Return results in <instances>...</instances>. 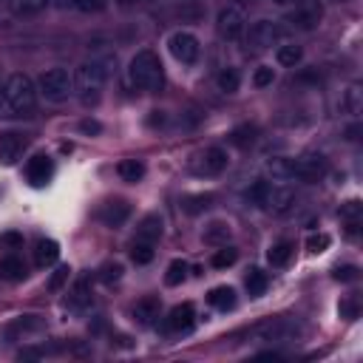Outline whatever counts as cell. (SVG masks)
<instances>
[{
    "mask_svg": "<svg viewBox=\"0 0 363 363\" xmlns=\"http://www.w3.org/2000/svg\"><path fill=\"white\" fill-rule=\"evenodd\" d=\"M60 258V244L54 241V238H40L37 244H34V264L37 267H48V264H54Z\"/></svg>",
    "mask_w": 363,
    "mask_h": 363,
    "instance_id": "cell-16",
    "label": "cell"
},
{
    "mask_svg": "<svg viewBox=\"0 0 363 363\" xmlns=\"http://www.w3.org/2000/svg\"><path fill=\"white\" fill-rule=\"evenodd\" d=\"M68 275H71V267H68V264H60V267L51 272V278H48V289H51V292H60L62 284L68 281Z\"/></svg>",
    "mask_w": 363,
    "mask_h": 363,
    "instance_id": "cell-41",
    "label": "cell"
},
{
    "mask_svg": "<svg viewBox=\"0 0 363 363\" xmlns=\"http://www.w3.org/2000/svg\"><path fill=\"white\" fill-rule=\"evenodd\" d=\"M105 79H108V68H105L102 60L82 62V65L77 68V74H74V85H77V91L82 94L85 102H96L99 88L105 85Z\"/></svg>",
    "mask_w": 363,
    "mask_h": 363,
    "instance_id": "cell-3",
    "label": "cell"
},
{
    "mask_svg": "<svg viewBox=\"0 0 363 363\" xmlns=\"http://www.w3.org/2000/svg\"><path fill=\"white\" fill-rule=\"evenodd\" d=\"M337 312H340L343 320H357V318H360V303H357V298H343V301L337 303Z\"/></svg>",
    "mask_w": 363,
    "mask_h": 363,
    "instance_id": "cell-40",
    "label": "cell"
},
{
    "mask_svg": "<svg viewBox=\"0 0 363 363\" xmlns=\"http://www.w3.org/2000/svg\"><path fill=\"white\" fill-rule=\"evenodd\" d=\"M357 275H360V269H357L354 264H343V267H335V281H340V284L357 281Z\"/></svg>",
    "mask_w": 363,
    "mask_h": 363,
    "instance_id": "cell-44",
    "label": "cell"
},
{
    "mask_svg": "<svg viewBox=\"0 0 363 363\" xmlns=\"http://www.w3.org/2000/svg\"><path fill=\"white\" fill-rule=\"evenodd\" d=\"M235 258H238V250H235V247H221V250H216V252H213L210 264H213L216 269H224V267H233V264H235Z\"/></svg>",
    "mask_w": 363,
    "mask_h": 363,
    "instance_id": "cell-35",
    "label": "cell"
},
{
    "mask_svg": "<svg viewBox=\"0 0 363 363\" xmlns=\"http://www.w3.org/2000/svg\"><path fill=\"white\" fill-rule=\"evenodd\" d=\"M167 48H170L173 60L184 62V65H190V62L199 60V40H196L190 31H176V34L167 40Z\"/></svg>",
    "mask_w": 363,
    "mask_h": 363,
    "instance_id": "cell-7",
    "label": "cell"
},
{
    "mask_svg": "<svg viewBox=\"0 0 363 363\" xmlns=\"http://www.w3.org/2000/svg\"><path fill=\"white\" fill-rule=\"evenodd\" d=\"M68 303H71L74 309H85V306L94 303V292H91V281H88V278H79V281L74 284V289H71V295H68Z\"/></svg>",
    "mask_w": 363,
    "mask_h": 363,
    "instance_id": "cell-20",
    "label": "cell"
},
{
    "mask_svg": "<svg viewBox=\"0 0 363 363\" xmlns=\"http://www.w3.org/2000/svg\"><path fill=\"white\" fill-rule=\"evenodd\" d=\"M51 3H54V6H60V9H65V6H71L74 0H51Z\"/></svg>",
    "mask_w": 363,
    "mask_h": 363,
    "instance_id": "cell-49",
    "label": "cell"
},
{
    "mask_svg": "<svg viewBox=\"0 0 363 363\" xmlns=\"http://www.w3.org/2000/svg\"><path fill=\"white\" fill-rule=\"evenodd\" d=\"M26 145H28L26 133H17V130L0 133V162L3 164H14L20 159V153L26 150Z\"/></svg>",
    "mask_w": 363,
    "mask_h": 363,
    "instance_id": "cell-12",
    "label": "cell"
},
{
    "mask_svg": "<svg viewBox=\"0 0 363 363\" xmlns=\"http://www.w3.org/2000/svg\"><path fill=\"white\" fill-rule=\"evenodd\" d=\"M244 284H247V292H250V298H258V295H264V292H267V286H269V278H267V272H264V269H258V267H250V269H247V278H244Z\"/></svg>",
    "mask_w": 363,
    "mask_h": 363,
    "instance_id": "cell-24",
    "label": "cell"
},
{
    "mask_svg": "<svg viewBox=\"0 0 363 363\" xmlns=\"http://www.w3.org/2000/svg\"><path fill=\"white\" fill-rule=\"evenodd\" d=\"M130 218V204L125 199H111L99 207V221L105 227H122Z\"/></svg>",
    "mask_w": 363,
    "mask_h": 363,
    "instance_id": "cell-13",
    "label": "cell"
},
{
    "mask_svg": "<svg viewBox=\"0 0 363 363\" xmlns=\"http://www.w3.org/2000/svg\"><path fill=\"white\" fill-rule=\"evenodd\" d=\"M79 130H82V133H91V136H96V133H102V125H99L96 119H82V122H79Z\"/></svg>",
    "mask_w": 363,
    "mask_h": 363,
    "instance_id": "cell-46",
    "label": "cell"
},
{
    "mask_svg": "<svg viewBox=\"0 0 363 363\" xmlns=\"http://www.w3.org/2000/svg\"><path fill=\"white\" fill-rule=\"evenodd\" d=\"M3 91H6V105L14 113H26L37 102V88H34L31 77H26V74H11L3 85Z\"/></svg>",
    "mask_w": 363,
    "mask_h": 363,
    "instance_id": "cell-2",
    "label": "cell"
},
{
    "mask_svg": "<svg viewBox=\"0 0 363 363\" xmlns=\"http://www.w3.org/2000/svg\"><path fill=\"white\" fill-rule=\"evenodd\" d=\"M54 176V162L45 156V153H37L26 162V179L31 187H45Z\"/></svg>",
    "mask_w": 363,
    "mask_h": 363,
    "instance_id": "cell-9",
    "label": "cell"
},
{
    "mask_svg": "<svg viewBox=\"0 0 363 363\" xmlns=\"http://www.w3.org/2000/svg\"><path fill=\"white\" fill-rule=\"evenodd\" d=\"M40 354H43L40 349H23V352H20V357H40Z\"/></svg>",
    "mask_w": 363,
    "mask_h": 363,
    "instance_id": "cell-47",
    "label": "cell"
},
{
    "mask_svg": "<svg viewBox=\"0 0 363 363\" xmlns=\"http://www.w3.org/2000/svg\"><path fill=\"white\" fill-rule=\"evenodd\" d=\"M329 244H332V235H329V233H315V235L306 238V252L320 255V252L329 250Z\"/></svg>",
    "mask_w": 363,
    "mask_h": 363,
    "instance_id": "cell-36",
    "label": "cell"
},
{
    "mask_svg": "<svg viewBox=\"0 0 363 363\" xmlns=\"http://www.w3.org/2000/svg\"><path fill=\"white\" fill-rule=\"evenodd\" d=\"M346 139H357V125H352V128L346 130Z\"/></svg>",
    "mask_w": 363,
    "mask_h": 363,
    "instance_id": "cell-48",
    "label": "cell"
},
{
    "mask_svg": "<svg viewBox=\"0 0 363 363\" xmlns=\"http://www.w3.org/2000/svg\"><path fill=\"white\" fill-rule=\"evenodd\" d=\"M74 6L82 11H99V9H105V0H74Z\"/></svg>",
    "mask_w": 363,
    "mask_h": 363,
    "instance_id": "cell-45",
    "label": "cell"
},
{
    "mask_svg": "<svg viewBox=\"0 0 363 363\" xmlns=\"http://www.w3.org/2000/svg\"><path fill=\"white\" fill-rule=\"evenodd\" d=\"M301 57H303V51H301V45H295V43L278 45V51H275V60H278V65H284V68H295V65L301 62Z\"/></svg>",
    "mask_w": 363,
    "mask_h": 363,
    "instance_id": "cell-26",
    "label": "cell"
},
{
    "mask_svg": "<svg viewBox=\"0 0 363 363\" xmlns=\"http://www.w3.org/2000/svg\"><path fill=\"white\" fill-rule=\"evenodd\" d=\"M159 235H162V216H159V213H147V216L139 221V227H136V238L153 244Z\"/></svg>",
    "mask_w": 363,
    "mask_h": 363,
    "instance_id": "cell-17",
    "label": "cell"
},
{
    "mask_svg": "<svg viewBox=\"0 0 363 363\" xmlns=\"http://www.w3.org/2000/svg\"><path fill=\"white\" fill-rule=\"evenodd\" d=\"M210 204H213V196H210V193H193V196H184V199H182V210H184L187 216H199V213H204Z\"/></svg>",
    "mask_w": 363,
    "mask_h": 363,
    "instance_id": "cell-25",
    "label": "cell"
},
{
    "mask_svg": "<svg viewBox=\"0 0 363 363\" xmlns=\"http://www.w3.org/2000/svg\"><path fill=\"white\" fill-rule=\"evenodd\" d=\"M267 190H269V182H252V187L247 190V199L250 201H255V204H264V199H267Z\"/></svg>",
    "mask_w": 363,
    "mask_h": 363,
    "instance_id": "cell-43",
    "label": "cell"
},
{
    "mask_svg": "<svg viewBox=\"0 0 363 363\" xmlns=\"http://www.w3.org/2000/svg\"><path fill=\"white\" fill-rule=\"evenodd\" d=\"M323 173H326V159H323V153H303V156L292 159V179L318 182Z\"/></svg>",
    "mask_w": 363,
    "mask_h": 363,
    "instance_id": "cell-6",
    "label": "cell"
},
{
    "mask_svg": "<svg viewBox=\"0 0 363 363\" xmlns=\"http://www.w3.org/2000/svg\"><path fill=\"white\" fill-rule=\"evenodd\" d=\"M116 173L122 176V182L136 184V182H142V176H145V162H142V159H122V162L116 164Z\"/></svg>",
    "mask_w": 363,
    "mask_h": 363,
    "instance_id": "cell-22",
    "label": "cell"
},
{
    "mask_svg": "<svg viewBox=\"0 0 363 363\" xmlns=\"http://www.w3.org/2000/svg\"><path fill=\"white\" fill-rule=\"evenodd\" d=\"M216 85H218V91H224V94H235L238 91V85H241V74H238V68H221L218 71V77H216Z\"/></svg>",
    "mask_w": 363,
    "mask_h": 363,
    "instance_id": "cell-27",
    "label": "cell"
},
{
    "mask_svg": "<svg viewBox=\"0 0 363 363\" xmlns=\"http://www.w3.org/2000/svg\"><path fill=\"white\" fill-rule=\"evenodd\" d=\"M207 303H210V306H216V309H221V312H227V309H233V306H235V289H233V286H227V284L213 286V289L207 292Z\"/></svg>",
    "mask_w": 363,
    "mask_h": 363,
    "instance_id": "cell-18",
    "label": "cell"
},
{
    "mask_svg": "<svg viewBox=\"0 0 363 363\" xmlns=\"http://www.w3.org/2000/svg\"><path fill=\"white\" fill-rule=\"evenodd\" d=\"M363 216V204L357 199H349L346 204H340V221H360Z\"/></svg>",
    "mask_w": 363,
    "mask_h": 363,
    "instance_id": "cell-38",
    "label": "cell"
},
{
    "mask_svg": "<svg viewBox=\"0 0 363 363\" xmlns=\"http://www.w3.org/2000/svg\"><path fill=\"white\" fill-rule=\"evenodd\" d=\"M128 77H130V82L139 91H159L162 82H164V68H162L159 57L150 48H142V51L133 54L130 68H128Z\"/></svg>",
    "mask_w": 363,
    "mask_h": 363,
    "instance_id": "cell-1",
    "label": "cell"
},
{
    "mask_svg": "<svg viewBox=\"0 0 363 363\" xmlns=\"http://www.w3.org/2000/svg\"><path fill=\"white\" fill-rule=\"evenodd\" d=\"M320 14H323V9H320L318 0H295V11H292L289 20H292V26H298L303 31H312L320 23Z\"/></svg>",
    "mask_w": 363,
    "mask_h": 363,
    "instance_id": "cell-10",
    "label": "cell"
},
{
    "mask_svg": "<svg viewBox=\"0 0 363 363\" xmlns=\"http://www.w3.org/2000/svg\"><path fill=\"white\" fill-rule=\"evenodd\" d=\"M278 40H281V28H278V23H272V20H258V23L250 26L247 43H250L255 51H264V48L275 45Z\"/></svg>",
    "mask_w": 363,
    "mask_h": 363,
    "instance_id": "cell-8",
    "label": "cell"
},
{
    "mask_svg": "<svg viewBox=\"0 0 363 363\" xmlns=\"http://www.w3.org/2000/svg\"><path fill=\"white\" fill-rule=\"evenodd\" d=\"M272 79H275L272 65H258L255 74H252V85L255 88H267V85H272Z\"/></svg>",
    "mask_w": 363,
    "mask_h": 363,
    "instance_id": "cell-42",
    "label": "cell"
},
{
    "mask_svg": "<svg viewBox=\"0 0 363 363\" xmlns=\"http://www.w3.org/2000/svg\"><path fill=\"white\" fill-rule=\"evenodd\" d=\"M292 252H295V244L284 238V241H275V244L267 250V261H269L272 267H286L289 258H292Z\"/></svg>",
    "mask_w": 363,
    "mask_h": 363,
    "instance_id": "cell-23",
    "label": "cell"
},
{
    "mask_svg": "<svg viewBox=\"0 0 363 363\" xmlns=\"http://www.w3.org/2000/svg\"><path fill=\"white\" fill-rule=\"evenodd\" d=\"M230 233H233V230H230V224H227V221H210V224L204 227V233H201V235H204V241H207V244H227Z\"/></svg>",
    "mask_w": 363,
    "mask_h": 363,
    "instance_id": "cell-28",
    "label": "cell"
},
{
    "mask_svg": "<svg viewBox=\"0 0 363 363\" xmlns=\"http://www.w3.org/2000/svg\"><path fill=\"white\" fill-rule=\"evenodd\" d=\"M196 323V306L190 301L184 303H176L170 312H167V329L170 332H190Z\"/></svg>",
    "mask_w": 363,
    "mask_h": 363,
    "instance_id": "cell-14",
    "label": "cell"
},
{
    "mask_svg": "<svg viewBox=\"0 0 363 363\" xmlns=\"http://www.w3.org/2000/svg\"><path fill=\"white\" fill-rule=\"evenodd\" d=\"M122 264L119 261H105L102 267H99V278L105 281V284H113V281H119L122 278Z\"/></svg>",
    "mask_w": 363,
    "mask_h": 363,
    "instance_id": "cell-39",
    "label": "cell"
},
{
    "mask_svg": "<svg viewBox=\"0 0 363 363\" xmlns=\"http://www.w3.org/2000/svg\"><path fill=\"white\" fill-rule=\"evenodd\" d=\"M292 204H295V193H292L289 187H272V184H269L267 199H264V207H267V210H272V213L284 216Z\"/></svg>",
    "mask_w": 363,
    "mask_h": 363,
    "instance_id": "cell-15",
    "label": "cell"
},
{
    "mask_svg": "<svg viewBox=\"0 0 363 363\" xmlns=\"http://www.w3.org/2000/svg\"><path fill=\"white\" fill-rule=\"evenodd\" d=\"M153 255H156V252H153V244H150V241H139V238H136V244L130 247V261L139 264V267L150 264Z\"/></svg>",
    "mask_w": 363,
    "mask_h": 363,
    "instance_id": "cell-31",
    "label": "cell"
},
{
    "mask_svg": "<svg viewBox=\"0 0 363 363\" xmlns=\"http://www.w3.org/2000/svg\"><path fill=\"white\" fill-rule=\"evenodd\" d=\"M0 278L3 281H23L26 278V264L11 252V255H6V258H0Z\"/></svg>",
    "mask_w": 363,
    "mask_h": 363,
    "instance_id": "cell-21",
    "label": "cell"
},
{
    "mask_svg": "<svg viewBox=\"0 0 363 363\" xmlns=\"http://www.w3.org/2000/svg\"><path fill=\"white\" fill-rule=\"evenodd\" d=\"M216 28H218V34H221L224 40L235 43V40H241L244 31H247V17H244V11H241L238 6H224V9L218 11Z\"/></svg>",
    "mask_w": 363,
    "mask_h": 363,
    "instance_id": "cell-5",
    "label": "cell"
},
{
    "mask_svg": "<svg viewBox=\"0 0 363 363\" xmlns=\"http://www.w3.org/2000/svg\"><path fill=\"white\" fill-rule=\"evenodd\" d=\"M153 318H159V298L147 295V298L136 301V306H133V320L142 323V326H147V323H153Z\"/></svg>",
    "mask_w": 363,
    "mask_h": 363,
    "instance_id": "cell-19",
    "label": "cell"
},
{
    "mask_svg": "<svg viewBox=\"0 0 363 363\" xmlns=\"http://www.w3.org/2000/svg\"><path fill=\"white\" fill-rule=\"evenodd\" d=\"M255 125H241V128H235L233 133H230V142L235 145V147H247V145H252L255 142Z\"/></svg>",
    "mask_w": 363,
    "mask_h": 363,
    "instance_id": "cell-34",
    "label": "cell"
},
{
    "mask_svg": "<svg viewBox=\"0 0 363 363\" xmlns=\"http://www.w3.org/2000/svg\"><path fill=\"white\" fill-rule=\"evenodd\" d=\"M119 3H125V6H130V3H139V0H119Z\"/></svg>",
    "mask_w": 363,
    "mask_h": 363,
    "instance_id": "cell-51",
    "label": "cell"
},
{
    "mask_svg": "<svg viewBox=\"0 0 363 363\" xmlns=\"http://www.w3.org/2000/svg\"><path fill=\"white\" fill-rule=\"evenodd\" d=\"M340 108L346 111V113H360V85H349L346 91H343V96H340Z\"/></svg>",
    "mask_w": 363,
    "mask_h": 363,
    "instance_id": "cell-32",
    "label": "cell"
},
{
    "mask_svg": "<svg viewBox=\"0 0 363 363\" xmlns=\"http://www.w3.org/2000/svg\"><path fill=\"white\" fill-rule=\"evenodd\" d=\"M267 170H269V176H272V179L286 182V179H292V159L278 156V159H272V162L267 164Z\"/></svg>",
    "mask_w": 363,
    "mask_h": 363,
    "instance_id": "cell-33",
    "label": "cell"
},
{
    "mask_svg": "<svg viewBox=\"0 0 363 363\" xmlns=\"http://www.w3.org/2000/svg\"><path fill=\"white\" fill-rule=\"evenodd\" d=\"M187 272H190V264H187L184 258H173V261L167 264V272H164V284H167V286H179V284L187 278Z\"/></svg>",
    "mask_w": 363,
    "mask_h": 363,
    "instance_id": "cell-29",
    "label": "cell"
},
{
    "mask_svg": "<svg viewBox=\"0 0 363 363\" xmlns=\"http://www.w3.org/2000/svg\"><path fill=\"white\" fill-rule=\"evenodd\" d=\"M0 250H3V252H17V250H23V233H17V230L0 233Z\"/></svg>",
    "mask_w": 363,
    "mask_h": 363,
    "instance_id": "cell-37",
    "label": "cell"
},
{
    "mask_svg": "<svg viewBox=\"0 0 363 363\" xmlns=\"http://www.w3.org/2000/svg\"><path fill=\"white\" fill-rule=\"evenodd\" d=\"M272 3H275V6H292L295 0H272Z\"/></svg>",
    "mask_w": 363,
    "mask_h": 363,
    "instance_id": "cell-50",
    "label": "cell"
},
{
    "mask_svg": "<svg viewBox=\"0 0 363 363\" xmlns=\"http://www.w3.org/2000/svg\"><path fill=\"white\" fill-rule=\"evenodd\" d=\"M48 0H9V9L17 14V17H31V14H40L45 9Z\"/></svg>",
    "mask_w": 363,
    "mask_h": 363,
    "instance_id": "cell-30",
    "label": "cell"
},
{
    "mask_svg": "<svg viewBox=\"0 0 363 363\" xmlns=\"http://www.w3.org/2000/svg\"><path fill=\"white\" fill-rule=\"evenodd\" d=\"M227 162H230V156H227V150L224 147H207L201 156H199V162H196V173H201V176H216V173H221L224 167H227Z\"/></svg>",
    "mask_w": 363,
    "mask_h": 363,
    "instance_id": "cell-11",
    "label": "cell"
},
{
    "mask_svg": "<svg viewBox=\"0 0 363 363\" xmlns=\"http://www.w3.org/2000/svg\"><path fill=\"white\" fill-rule=\"evenodd\" d=\"M71 85H74V79L68 77L65 68H48V71H43V77H40V91H43V96L51 99V102L65 99V96L71 94Z\"/></svg>",
    "mask_w": 363,
    "mask_h": 363,
    "instance_id": "cell-4",
    "label": "cell"
}]
</instances>
